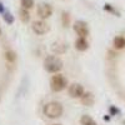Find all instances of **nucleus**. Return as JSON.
I'll return each mask as SVG.
<instances>
[{
    "mask_svg": "<svg viewBox=\"0 0 125 125\" xmlns=\"http://www.w3.org/2000/svg\"><path fill=\"white\" fill-rule=\"evenodd\" d=\"M55 125H61V124H55Z\"/></svg>",
    "mask_w": 125,
    "mask_h": 125,
    "instance_id": "obj_21",
    "label": "nucleus"
},
{
    "mask_svg": "<svg viewBox=\"0 0 125 125\" xmlns=\"http://www.w3.org/2000/svg\"><path fill=\"white\" fill-rule=\"evenodd\" d=\"M105 10H108V11H114V9H113L109 4H106V5H105Z\"/></svg>",
    "mask_w": 125,
    "mask_h": 125,
    "instance_id": "obj_18",
    "label": "nucleus"
},
{
    "mask_svg": "<svg viewBox=\"0 0 125 125\" xmlns=\"http://www.w3.org/2000/svg\"><path fill=\"white\" fill-rule=\"evenodd\" d=\"M44 68L49 73H58L62 68V61L58 56H48L44 60Z\"/></svg>",
    "mask_w": 125,
    "mask_h": 125,
    "instance_id": "obj_2",
    "label": "nucleus"
},
{
    "mask_svg": "<svg viewBox=\"0 0 125 125\" xmlns=\"http://www.w3.org/2000/svg\"><path fill=\"white\" fill-rule=\"evenodd\" d=\"M21 6L25 9H31L34 6V0H21Z\"/></svg>",
    "mask_w": 125,
    "mask_h": 125,
    "instance_id": "obj_15",
    "label": "nucleus"
},
{
    "mask_svg": "<svg viewBox=\"0 0 125 125\" xmlns=\"http://www.w3.org/2000/svg\"><path fill=\"white\" fill-rule=\"evenodd\" d=\"M74 30L80 38H85L89 34V28H88L86 23L81 21V20H79V21H76L74 24Z\"/></svg>",
    "mask_w": 125,
    "mask_h": 125,
    "instance_id": "obj_5",
    "label": "nucleus"
},
{
    "mask_svg": "<svg viewBox=\"0 0 125 125\" xmlns=\"http://www.w3.org/2000/svg\"><path fill=\"white\" fill-rule=\"evenodd\" d=\"M125 46V39L123 36H116L114 39V48L116 49H123Z\"/></svg>",
    "mask_w": 125,
    "mask_h": 125,
    "instance_id": "obj_13",
    "label": "nucleus"
},
{
    "mask_svg": "<svg viewBox=\"0 0 125 125\" xmlns=\"http://www.w3.org/2000/svg\"><path fill=\"white\" fill-rule=\"evenodd\" d=\"M0 13H4V6L1 3H0Z\"/></svg>",
    "mask_w": 125,
    "mask_h": 125,
    "instance_id": "obj_19",
    "label": "nucleus"
},
{
    "mask_svg": "<svg viewBox=\"0 0 125 125\" xmlns=\"http://www.w3.org/2000/svg\"><path fill=\"white\" fill-rule=\"evenodd\" d=\"M80 124L81 125H96L95 120L91 119L89 115H83L81 119H80Z\"/></svg>",
    "mask_w": 125,
    "mask_h": 125,
    "instance_id": "obj_12",
    "label": "nucleus"
},
{
    "mask_svg": "<svg viewBox=\"0 0 125 125\" xmlns=\"http://www.w3.org/2000/svg\"><path fill=\"white\" fill-rule=\"evenodd\" d=\"M4 20H5L8 24H13V23H14V18H13V15L10 14V13H6V14L4 15Z\"/></svg>",
    "mask_w": 125,
    "mask_h": 125,
    "instance_id": "obj_17",
    "label": "nucleus"
},
{
    "mask_svg": "<svg viewBox=\"0 0 125 125\" xmlns=\"http://www.w3.org/2000/svg\"><path fill=\"white\" fill-rule=\"evenodd\" d=\"M5 58H6V60L8 61H15V59H16V55H15V53L13 50H8L6 53H5Z\"/></svg>",
    "mask_w": 125,
    "mask_h": 125,
    "instance_id": "obj_14",
    "label": "nucleus"
},
{
    "mask_svg": "<svg viewBox=\"0 0 125 125\" xmlns=\"http://www.w3.org/2000/svg\"><path fill=\"white\" fill-rule=\"evenodd\" d=\"M0 35H1V29H0Z\"/></svg>",
    "mask_w": 125,
    "mask_h": 125,
    "instance_id": "obj_20",
    "label": "nucleus"
},
{
    "mask_svg": "<svg viewBox=\"0 0 125 125\" xmlns=\"http://www.w3.org/2000/svg\"><path fill=\"white\" fill-rule=\"evenodd\" d=\"M68 85V80L65 76H62V75H55L51 78L50 80V88L53 91H61V90H64Z\"/></svg>",
    "mask_w": 125,
    "mask_h": 125,
    "instance_id": "obj_3",
    "label": "nucleus"
},
{
    "mask_svg": "<svg viewBox=\"0 0 125 125\" xmlns=\"http://www.w3.org/2000/svg\"><path fill=\"white\" fill-rule=\"evenodd\" d=\"M61 19H62V25H64V26H68V25H69V21H70L69 14H68V13H62Z\"/></svg>",
    "mask_w": 125,
    "mask_h": 125,
    "instance_id": "obj_16",
    "label": "nucleus"
},
{
    "mask_svg": "<svg viewBox=\"0 0 125 125\" xmlns=\"http://www.w3.org/2000/svg\"><path fill=\"white\" fill-rule=\"evenodd\" d=\"M88 41L85 40V38H79V39H76V41H75V48L78 49V50H80V51H85L86 49H88Z\"/></svg>",
    "mask_w": 125,
    "mask_h": 125,
    "instance_id": "obj_10",
    "label": "nucleus"
},
{
    "mask_svg": "<svg viewBox=\"0 0 125 125\" xmlns=\"http://www.w3.org/2000/svg\"><path fill=\"white\" fill-rule=\"evenodd\" d=\"M51 50L58 55L64 54L66 51V45H65V43H62V41H55V43H53V45H51Z\"/></svg>",
    "mask_w": 125,
    "mask_h": 125,
    "instance_id": "obj_8",
    "label": "nucleus"
},
{
    "mask_svg": "<svg viewBox=\"0 0 125 125\" xmlns=\"http://www.w3.org/2000/svg\"><path fill=\"white\" fill-rule=\"evenodd\" d=\"M69 94L71 98H81V95L84 94V88L80 84H71L69 88Z\"/></svg>",
    "mask_w": 125,
    "mask_h": 125,
    "instance_id": "obj_7",
    "label": "nucleus"
},
{
    "mask_svg": "<svg viewBox=\"0 0 125 125\" xmlns=\"http://www.w3.org/2000/svg\"><path fill=\"white\" fill-rule=\"evenodd\" d=\"M36 13L41 19H46V18L51 16V14H53V8H51L49 4H40L38 6Z\"/></svg>",
    "mask_w": 125,
    "mask_h": 125,
    "instance_id": "obj_6",
    "label": "nucleus"
},
{
    "mask_svg": "<svg viewBox=\"0 0 125 125\" xmlns=\"http://www.w3.org/2000/svg\"><path fill=\"white\" fill-rule=\"evenodd\" d=\"M80 99H81V104H83V105L90 106V105L94 104V96H93L91 93H84Z\"/></svg>",
    "mask_w": 125,
    "mask_h": 125,
    "instance_id": "obj_9",
    "label": "nucleus"
},
{
    "mask_svg": "<svg viewBox=\"0 0 125 125\" xmlns=\"http://www.w3.org/2000/svg\"><path fill=\"white\" fill-rule=\"evenodd\" d=\"M19 18H20V20H21L24 24H26L29 20H30V15H29L28 9H25V8L20 9V10H19Z\"/></svg>",
    "mask_w": 125,
    "mask_h": 125,
    "instance_id": "obj_11",
    "label": "nucleus"
},
{
    "mask_svg": "<svg viewBox=\"0 0 125 125\" xmlns=\"http://www.w3.org/2000/svg\"><path fill=\"white\" fill-rule=\"evenodd\" d=\"M33 30L38 35H44L49 31V25L44 21V20H36L33 23Z\"/></svg>",
    "mask_w": 125,
    "mask_h": 125,
    "instance_id": "obj_4",
    "label": "nucleus"
},
{
    "mask_svg": "<svg viewBox=\"0 0 125 125\" xmlns=\"http://www.w3.org/2000/svg\"><path fill=\"white\" fill-rule=\"evenodd\" d=\"M62 106L60 105L59 103L56 101H51V103H48L46 105L44 106V114L49 118V119H56L59 116L62 115Z\"/></svg>",
    "mask_w": 125,
    "mask_h": 125,
    "instance_id": "obj_1",
    "label": "nucleus"
}]
</instances>
